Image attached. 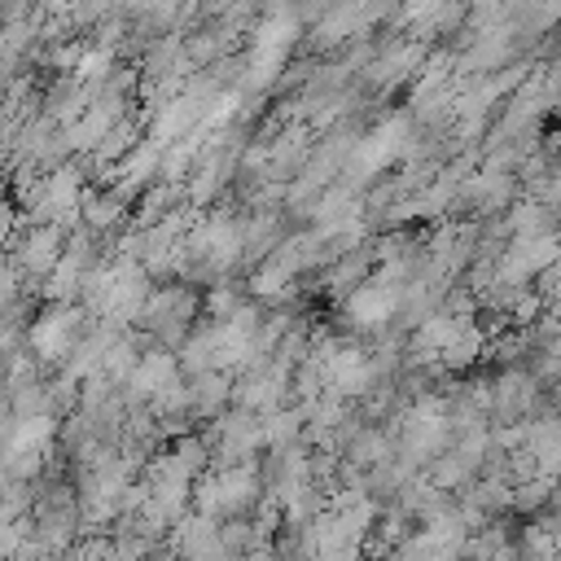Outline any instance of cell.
Returning a JSON list of instances; mask_svg holds the SVG:
<instances>
[{
    "mask_svg": "<svg viewBox=\"0 0 561 561\" xmlns=\"http://www.w3.org/2000/svg\"><path fill=\"white\" fill-rule=\"evenodd\" d=\"M408 136H412V127H408L403 114H390L386 123H377L368 136H359V140L351 145V153H346V162H342V184H346V188H359V184H368L373 175H381V171L408 149Z\"/></svg>",
    "mask_w": 561,
    "mask_h": 561,
    "instance_id": "1",
    "label": "cell"
},
{
    "mask_svg": "<svg viewBox=\"0 0 561 561\" xmlns=\"http://www.w3.org/2000/svg\"><path fill=\"white\" fill-rule=\"evenodd\" d=\"M294 39H298V18L289 9H272L254 31V44H250V57H245V83L267 88L276 79V70L285 66Z\"/></svg>",
    "mask_w": 561,
    "mask_h": 561,
    "instance_id": "2",
    "label": "cell"
},
{
    "mask_svg": "<svg viewBox=\"0 0 561 561\" xmlns=\"http://www.w3.org/2000/svg\"><path fill=\"white\" fill-rule=\"evenodd\" d=\"M254 500H259V473L250 465H224L215 473H202L197 486H193V504L206 517H219V513H232L237 517Z\"/></svg>",
    "mask_w": 561,
    "mask_h": 561,
    "instance_id": "3",
    "label": "cell"
},
{
    "mask_svg": "<svg viewBox=\"0 0 561 561\" xmlns=\"http://www.w3.org/2000/svg\"><path fill=\"white\" fill-rule=\"evenodd\" d=\"M53 434H57V421L53 412H13L9 416V434H4V465H9V478H31L44 460V451L53 447Z\"/></svg>",
    "mask_w": 561,
    "mask_h": 561,
    "instance_id": "4",
    "label": "cell"
},
{
    "mask_svg": "<svg viewBox=\"0 0 561 561\" xmlns=\"http://www.w3.org/2000/svg\"><path fill=\"white\" fill-rule=\"evenodd\" d=\"M447 438H451V408L438 394H425L408 412V421H403V456L412 465L438 460V451L447 447Z\"/></svg>",
    "mask_w": 561,
    "mask_h": 561,
    "instance_id": "5",
    "label": "cell"
},
{
    "mask_svg": "<svg viewBox=\"0 0 561 561\" xmlns=\"http://www.w3.org/2000/svg\"><path fill=\"white\" fill-rule=\"evenodd\" d=\"M399 307H403V280H394V276L381 272V276H373V280H364V285L351 289L346 320L355 329H381V324H390L399 316Z\"/></svg>",
    "mask_w": 561,
    "mask_h": 561,
    "instance_id": "6",
    "label": "cell"
},
{
    "mask_svg": "<svg viewBox=\"0 0 561 561\" xmlns=\"http://www.w3.org/2000/svg\"><path fill=\"white\" fill-rule=\"evenodd\" d=\"M83 342V311L79 307H66L57 302L53 311H44L35 324H31V351L48 364L75 355V346Z\"/></svg>",
    "mask_w": 561,
    "mask_h": 561,
    "instance_id": "7",
    "label": "cell"
},
{
    "mask_svg": "<svg viewBox=\"0 0 561 561\" xmlns=\"http://www.w3.org/2000/svg\"><path fill=\"white\" fill-rule=\"evenodd\" d=\"M188 250H193V259H197L202 267L224 272V267H232V263L241 259V250H245V232H241L237 219L215 215V219L197 224V232L188 237Z\"/></svg>",
    "mask_w": 561,
    "mask_h": 561,
    "instance_id": "8",
    "label": "cell"
},
{
    "mask_svg": "<svg viewBox=\"0 0 561 561\" xmlns=\"http://www.w3.org/2000/svg\"><path fill=\"white\" fill-rule=\"evenodd\" d=\"M557 259H561V237L557 232H548V237H513V245L504 250V259L495 267V280L500 285H517L526 276L548 272Z\"/></svg>",
    "mask_w": 561,
    "mask_h": 561,
    "instance_id": "9",
    "label": "cell"
},
{
    "mask_svg": "<svg viewBox=\"0 0 561 561\" xmlns=\"http://www.w3.org/2000/svg\"><path fill=\"white\" fill-rule=\"evenodd\" d=\"M285 381H289V368H285L280 359H276V364H250L245 377L232 386V399H237L245 412H254V408H276Z\"/></svg>",
    "mask_w": 561,
    "mask_h": 561,
    "instance_id": "10",
    "label": "cell"
},
{
    "mask_svg": "<svg viewBox=\"0 0 561 561\" xmlns=\"http://www.w3.org/2000/svg\"><path fill=\"white\" fill-rule=\"evenodd\" d=\"M127 386H131V394H136V399H149V403H153V399H162L171 386H180V359H175L167 346L145 351Z\"/></svg>",
    "mask_w": 561,
    "mask_h": 561,
    "instance_id": "11",
    "label": "cell"
},
{
    "mask_svg": "<svg viewBox=\"0 0 561 561\" xmlns=\"http://www.w3.org/2000/svg\"><path fill=\"white\" fill-rule=\"evenodd\" d=\"M263 447V421H250V412L241 416H224L215 430V456L224 465H241Z\"/></svg>",
    "mask_w": 561,
    "mask_h": 561,
    "instance_id": "12",
    "label": "cell"
},
{
    "mask_svg": "<svg viewBox=\"0 0 561 561\" xmlns=\"http://www.w3.org/2000/svg\"><path fill=\"white\" fill-rule=\"evenodd\" d=\"M61 259H66V250H61V228H53V224H35V228L26 232V241L18 245V263H22L31 276H48Z\"/></svg>",
    "mask_w": 561,
    "mask_h": 561,
    "instance_id": "13",
    "label": "cell"
},
{
    "mask_svg": "<svg viewBox=\"0 0 561 561\" xmlns=\"http://www.w3.org/2000/svg\"><path fill=\"white\" fill-rule=\"evenodd\" d=\"M359 219V193L346 188V184H333L324 188V197L316 202V224H320V237H333V232H351V224Z\"/></svg>",
    "mask_w": 561,
    "mask_h": 561,
    "instance_id": "14",
    "label": "cell"
},
{
    "mask_svg": "<svg viewBox=\"0 0 561 561\" xmlns=\"http://www.w3.org/2000/svg\"><path fill=\"white\" fill-rule=\"evenodd\" d=\"M158 167H162V149H158L153 140H149V145H136V149H131V153H127V158L118 162V175H123V180H118V193L127 197L131 188L149 184Z\"/></svg>",
    "mask_w": 561,
    "mask_h": 561,
    "instance_id": "15",
    "label": "cell"
},
{
    "mask_svg": "<svg viewBox=\"0 0 561 561\" xmlns=\"http://www.w3.org/2000/svg\"><path fill=\"white\" fill-rule=\"evenodd\" d=\"M530 451L539 460V473L543 478H557L561 473V421L530 425Z\"/></svg>",
    "mask_w": 561,
    "mask_h": 561,
    "instance_id": "16",
    "label": "cell"
},
{
    "mask_svg": "<svg viewBox=\"0 0 561 561\" xmlns=\"http://www.w3.org/2000/svg\"><path fill=\"white\" fill-rule=\"evenodd\" d=\"M188 394H193V408L197 412H219L232 399V386H228V377L219 368H206V373H197V381L188 386Z\"/></svg>",
    "mask_w": 561,
    "mask_h": 561,
    "instance_id": "17",
    "label": "cell"
},
{
    "mask_svg": "<svg viewBox=\"0 0 561 561\" xmlns=\"http://www.w3.org/2000/svg\"><path fill=\"white\" fill-rule=\"evenodd\" d=\"M491 390H495V408H500L504 416H522L526 403H530V394H535V381H530L526 373H504Z\"/></svg>",
    "mask_w": 561,
    "mask_h": 561,
    "instance_id": "18",
    "label": "cell"
},
{
    "mask_svg": "<svg viewBox=\"0 0 561 561\" xmlns=\"http://www.w3.org/2000/svg\"><path fill=\"white\" fill-rule=\"evenodd\" d=\"M123 219V193H88L83 197V224L92 232H105Z\"/></svg>",
    "mask_w": 561,
    "mask_h": 561,
    "instance_id": "19",
    "label": "cell"
},
{
    "mask_svg": "<svg viewBox=\"0 0 561 561\" xmlns=\"http://www.w3.org/2000/svg\"><path fill=\"white\" fill-rule=\"evenodd\" d=\"M508 228H513V237H548L552 219H548L543 202H522L508 210Z\"/></svg>",
    "mask_w": 561,
    "mask_h": 561,
    "instance_id": "20",
    "label": "cell"
},
{
    "mask_svg": "<svg viewBox=\"0 0 561 561\" xmlns=\"http://www.w3.org/2000/svg\"><path fill=\"white\" fill-rule=\"evenodd\" d=\"M451 13H456V0H403V22H412L421 31L451 22Z\"/></svg>",
    "mask_w": 561,
    "mask_h": 561,
    "instance_id": "21",
    "label": "cell"
},
{
    "mask_svg": "<svg viewBox=\"0 0 561 561\" xmlns=\"http://www.w3.org/2000/svg\"><path fill=\"white\" fill-rule=\"evenodd\" d=\"M298 430H302V412H267V421H263V443L267 447H289L294 438H298Z\"/></svg>",
    "mask_w": 561,
    "mask_h": 561,
    "instance_id": "22",
    "label": "cell"
},
{
    "mask_svg": "<svg viewBox=\"0 0 561 561\" xmlns=\"http://www.w3.org/2000/svg\"><path fill=\"white\" fill-rule=\"evenodd\" d=\"M508 188H513V180H508V171H500V167H491V171H482V175L469 180V197H473V202H491V206L504 202Z\"/></svg>",
    "mask_w": 561,
    "mask_h": 561,
    "instance_id": "23",
    "label": "cell"
},
{
    "mask_svg": "<svg viewBox=\"0 0 561 561\" xmlns=\"http://www.w3.org/2000/svg\"><path fill=\"white\" fill-rule=\"evenodd\" d=\"M548 495H552V478L535 473L530 482H517V491H513V504H517V508H539Z\"/></svg>",
    "mask_w": 561,
    "mask_h": 561,
    "instance_id": "24",
    "label": "cell"
},
{
    "mask_svg": "<svg viewBox=\"0 0 561 561\" xmlns=\"http://www.w3.org/2000/svg\"><path fill=\"white\" fill-rule=\"evenodd\" d=\"M386 456V438L381 434H359L355 443H351V460L355 465H377Z\"/></svg>",
    "mask_w": 561,
    "mask_h": 561,
    "instance_id": "25",
    "label": "cell"
},
{
    "mask_svg": "<svg viewBox=\"0 0 561 561\" xmlns=\"http://www.w3.org/2000/svg\"><path fill=\"white\" fill-rule=\"evenodd\" d=\"M219 539H224V552H228V557H237V552H245V548H250V526L232 517V522H224V526H219Z\"/></svg>",
    "mask_w": 561,
    "mask_h": 561,
    "instance_id": "26",
    "label": "cell"
},
{
    "mask_svg": "<svg viewBox=\"0 0 561 561\" xmlns=\"http://www.w3.org/2000/svg\"><path fill=\"white\" fill-rule=\"evenodd\" d=\"M79 75H83V79H92V83H96V79H105V75H110V53H105V48L83 53V57H79Z\"/></svg>",
    "mask_w": 561,
    "mask_h": 561,
    "instance_id": "27",
    "label": "cell"
}]
</instances>
